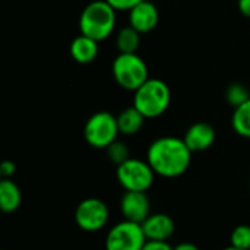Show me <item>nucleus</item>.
<instances>
[{
	"instance_id": "obj_1",
	"label": "nucleus",
	"mask_w": 250,
	"mask_h": 250,
	"mask_svg": "<svg viewBox=\"0 0 250 250\" xmlns=\"http://www.w3.org/2000/svg\"><path fill=\"white\" fill-rule=\"evenodd\" d=\"M192 154L183 138L161 136L149 144L146 161L157 176L176 179L189 170Z\"/></svg>"
},
{
	"instance_id": "obj_2",
	"label": "nucleus",
	"mask_w": 250,
	"mask_h": 250,
	"mask_svg": "<svg viewBox=\"0 0 250 250\" xmlns=\"http://www.w3.org/2000/svg\"><path fill=\"white\" fill-rule=\"evenodd\" d=\"M116 9L105 0H94L88 3L79 16L81 34L95 40H107L116 29L117 15Z\"/></svg>"
},
{
	"instance_id": "obj_3",
	"label": "nucleus",
	"mask_w": 250,
	"mask_h": 250,
	"mask_svg": "<svg viewBox=\"0 0 250 250\" xmlns=\"http://www.w3.org/2000/svg\"><path fill=\"white\" fill-rule=\"evenodd\" d=\"M171 103V91L168 85L157 78H149L142 86L133 92V107H136L145 119H157L163 116Z\"/></svg>"
},
{
	"instance_id": "obj_4",
	"label": "nucleus",
	"mask_w": 250,
	"mask_h": 250,
	"mask_svg": "<svg viewBox=\"0 0 250 250\" xmlns=\"http://www.w3.org/2000/svg\"><path fill=\"white\" fill-rule=\"evenodd\" d=\"M111 73L119 86L132 92L149 79L148 66L136 53H119L111 63Z\"/></svg>"
},
{
	"instance_id": "obj_5",
	"label": "nucleus",
	"mask_w": 250,
	"mask_h": 250,
	"mask_svg": "<svg viewBox=\"0 0 250 250\" xmlns=\"http://www.w3.org/2000/svg\"><path fill=\"white\" fill-rule=\"evenodd\" d=\"M120 135L117 117L108 111L94 113L83 126V138L97 149H107Z\"/></svg>"
},
{
	"instance_id": "obj_6",
	"label": "nucleus",
	"mask_w": 250,
	"mask_h": 250,
	"mask_svg": "<svg viewBox=\"0 0 250 250\" xmlns=\"http://www.w3.org/2000/svg\"><path fill=\"white\" fill-rule=\"evenodd\" d=\"M117 182L127 192H146L151 189L155 180V173L152 167L145 160L129 158L123 164L117 166L116 170Z\"/></svg>"
},
{
	"instance_id": "obj_7",
	"label": "nucleus",
	"mask_w": 250,
	"mask_h": 250,
	"mask_svg": "<svg viewBox=\"0 0 250 250\" xmlns=\"http://www.w3.org/2000/svg\"><path fill=\"white\" fill-rule=\"evenodd\" d=\"M146 242L142 224L123 220L114 224L105 236V250H142Z\"/></svg>"
},
{
	"instance_id": "obj_8",
	"label": "nucleus",
	"mask_w": 250,
	"mask_h": 250,
	"mask_svg": "<svg viewBox=\"0 0 250 250\" xmlns=\"http://www.w3.org/2000/svg\"><path fill=\"white\" fill-rule=\"evenodd\" d=\"M108 218V207L98 198H86L81 201L75 209V223L86 233H97L103 230L107 226Z\"/></svg>"
},
{
	"instance_id": "obj_9",
	"label": "nucleus",
	"mask_w": 250,
	"mask_h": 250,
	"mask_svg": "<svg viewBox=\"0 0 250 250\" xmlns=\"http://www.w3.org/2000/svg\"><path fill=\"white\" fill-rule=\"evenodd\" d=\"M151 207L145 192H125L120 199V212L125 220L142 224L149 215Z\"/></svg>"
},
{
	"instance_id": "obj_10",
	"label": "nucleus",
	"mask_w": 250,
	"mask_h": 250,
	"mask_svg": "<svg viewBox=\"0 0 250 250\" xmlns=\"http://www.w3.org/2000/svg\"><path fill=\"white\" fill-rule=\"evenodd\" d=\"M158 21H160L158 9L149 0L141 1L139 4H136L129 10V25L141 34H146L155 29Z\"/></svg>"
},
{
	"instance_id": "obj_11",
	"label": "nucleus",
	"mask_w": 250,
	"mask_h": 250,
	"mask_svg": "<svg viewBox=\"0 0 250 250\" xmlns=\"http://www.w3.org/2000/svg\"><path fill=\"white\" fill-rule=\"evenodd\" d=\"M215 138L217 133L214 126L207 122H198L189 126V129L185 132L183 141L192 152H202L214 145Z\"/></svg>"
},
{
	"instance_id": "obj_12",
	"label": "nucleus",
	"mask_w": 250,
	"mask_h": 250,
	"mask_svg": "<svg viewBox=\"0 0 250 250\" xmlns=\"http://www.w3.org/2000/svg\"><path fill=\"white\" fill-rule=\"evenodd\" d=\"M142 229H144L146 240L167 242L174 234L176 224L170 215L164 212H157V214H151L142 223Z\"/></svg>"
},
{
	"instance_id": "obj_13",
	"label": "nucleus",
	"mask_w": 250,
	"mask_h": 250,
	"mask_svg": "<svg viewBox=\"0 0 250 250\" xmlns=\"http://www.w3.org/2000/svg\"><path fill=\"white\" fill-rule=\"evenodd\" d=\"M98 41L81 34L75 37L69 45L72 59L79 64H89L98 56Z\"/></svg>"
},
{
	"instance_id": "obj_14",
	"label": "nucleus",
	"mask_w": 250,
	"mask_h": 250,
	"mask_svg": "<svg viewBox=\"0 0 250 250\" xmlns=\"http://www.w3.org/2000/svg\"><path fill=\"white\" fill-rule=\"evenodd\" d=\"M22 202L19 186L12 179H1L0 182V208L6 214L15 212Z\"/></svg>"
},
{
	"instance_id": "obj_15",
	"label": "nucleus",
	"mask_w": 250,
	"mask_h": 250,
	"mask_svg": "<svg viewBox=\"0 0 250 250\" xmlns=\"http://www.w3.org/2000/svg\"><path fill=\"white\" fill-rule=\"evenodd\" d=\"M145 117L142 116V113L136 108V107H127L123 111L119 113L117 116V125H119V130L122 135L126 136H132L136 135L145 123Z\"/></svg>"
},
{
	"instance_id": "obj_16",
	"label": "nucleus",
	"mask_w": 250,
	"mask_h": 250,
	"mask_svg": "<svg viewBox=\"0 0 250 250\" xmlns=\"http://www.w3.org/2000/svg\"><path fill=\"white\" fill-rule=\"evenodd\" d=\"M141 32H138L130 25L119 29L116 35V47L119 53H136L141 44Z\"/></svg>"
},
{
	"instance_id": "obj_17",
	"label": "nucleus",
	"mask_w": 250,
	"mask_h": 250,
	"mask_svg": "<svg viewBox=\"0 0 250 250\" xmlns=\"http://www.w3.org/2000/svg\"><path fill=\"white\" fill-rule=\"evenodd\" d=\"M231 127L239 136L250 139V98L234 108L231 116Z\"/></svg>"
},
{
	"instance_id": "obj_18",
	"label": "nucleus",
	"mask_w": 250,
	"mask_h": 250,
	"mask_svg": "<svg viewBox=\"0 0 250 250\" xmlns=\"http://www.w3.org/2000/svg\"><path fill=\"white\" fill-rule=\"evenodd\" d=\"M249 98V89H248L245 85H242V83H231V85H229V88L226 89V100H227V103H229L233 108L242 105V104L246 103Z\"/></svg>"
},
{
	"instance_id": "obj_19",
	"label": "nucleus",
	"mask_w": 250,
	"mask_h": 250,
	"mask_svg": "<svg viewBox=\"0 0 250 250\" xmlns=\"http://www.w3.org/2000/svg\"><path fill=\"white\" fill-rule=\"evenodd\" d=\"M105 151H107L108 160L116 166H120V164H123L125 161H127L130 158V152H129L127 145L125 142L119 141V139L114 141Z\"/></svg>"
},
{
	"instance_id": "obj_20",
	"label": "nucleus",
	"mask_w": 250,
	"mask_h": 250,
	"mask_svg": "<svg viewBox=\"0 0 250 250\" xmlns=\"http://www.w3.org/2000/svg\"><path fill=\"white\" fill-rule=\"evenodd\" d=\"M230 245L242 250H250V226H237L230 236Z\"/></svg>"
},
{
	"instance_id": "obj_21",
	"label": "nucleus",
	"mask_w": 250,
	"mask_h": 250,
	"mask_svg": "<svg viewBox=\"0 0 250 250\" xmlns=\"http://www.w3.org/2000/svg\"><path fill=\"white\" fill-rule=\"evenodd\" d=\"M105 1L110 3L117 12H123V10L129 12L132 7H135L136 4H139L144 0H105Z\"/></svg>"
},
{
	"instance_id": "obj_22",
	"label": "nucleus",
	"mask_w": 250,
	"mask_h": 250,
	"mask_svg": "<svg viewBox=\"0 0 250 250\" xmlns=\"http://www.w3.org/2000/svg\"><path fill=\"white\" fill-rule=\"evenodd\" d=\"M16 173V166L13 161L6 160L0 164V174L3 179H12V176Z\"/></svg>"
},
{
	"instance_id": "obj_23",
	"label": "nucleus",
	"mask_w": 250,
	"mask_h": 250,
	"mask_svg": "<svg viewBox=\"0 0 250 250\" xmlns=\"http://www.w3.org/2000/svg\"><path fill=\"white\" fill-rule=\"evenodd\" d=\"M142 250H173V248L167 242H161V240H146Z\"/></svg>"
},
{
	"instance_id": "obj_24",
	"label": "nucleus",
	"mask_w": 250,
	"mask_h": 250,
	"mask_svg": "<svg viewBox=\"0 0 250 250\" xmlns=\"http://www.w3.org/2000/svg\"><path fill=\"white\" fill-rule=\"evenodd\" d=\"M237 6H239V10L243 16L250 18V0H239Z\"/></svg>"
},
{
	"instance_id": "obj_25",
	"label": "nucleus",
	"mask_w": 250,
	"mask_h": 250,
	"mask_svg": "<svg viewBox=\"0 0 250 250\" xmlns=\"http://www.w3.org/2000/svg\"><path fill=\"white\" fill-rule=\"evenodd\" d=\"M173 250H199V248L195 245V243H190V242H183V243H179L176 245Z\"/></svg>"
},
{
	"instance_id": "obj_26",
	"label": "nucleus",
	"mask_w": 250,
	"mask_h": 250,
	"mask_svg": "<svg viewBox=\"0 0 250 250\" xmlns=\"http://www.w3.org/2000/svg\"><path fill=\"white\" fill-rule=\"evenodd\" d=\"M223 250H242V249H237V248H234V246H229V248H226V249H223Z\"/></svg>"
},
{
	"instance_id": "obj_27",
	"label": "nucleus",
	"mask_w": 250,
	"mask_h": 250,
	"mask_svg": "<svg viewBox=\"0 0 250 250\" xmlns=\"http://www.w3.org/2000/svg\"><path fill=\"white\" fill-rule=\"evenodd\" d=\"M249 186H250V185H249Z\"/></svg>"
}]
</instances>
